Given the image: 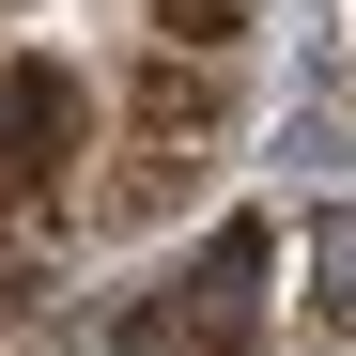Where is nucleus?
<instances>
[{
  "mask_svg": "<svg viewBox=\"0 0 356 356\" xmlns=\"http://www.w3.org/2000/svg\"><path fill=\"white\" fill-rule=\"evenodd\" d=\"M248 310H264V232H217L186 279V356H248Z\"/></svg>",
  "mask_w": 356,
  "mask_h": 356,
  "instance_id": "7ed1b4c3",
  "label": "nucleus"
},
{
  "mask_svg": "<svg viewBox=\"0 0 356 356\" xmlns=\"http://www.w3.org/2000/svg\"><path fill=\"white\" fill-rule=\"evenodd\" d=\"M217 140H232V63H186V47H140L124 63V170H108V217H155V202H186L202 170H217Z\"/></svg>",
  "mask_w": 356,
  "mask_h": 356,
  "instance_id": "f257e3e1",
  "label": "nucleus"
},
{
  "mask_svg": "<svg viewBox=\"0 0 356 356\" xmlns=\"http://www.w3.org/2000/svg\"><path fill=\"white\" fill-rule=\"evenodd\" d=\"M155 47H186V63H232V47H248V0H155Z\"/></svg>",
  "mask_w": 356,
  "mask_h": 356,
  "instance_id": "20e7f679",
  "label": "nucleus"
},
{
  "mask_svg": "<svg viewBox=\"0 0 356 356\" xmlns=\"http://www.w3.org/2000/svg\"><path fill=\"white\" fill-rule=\"evenodd\" d=\"M310 264H325V310L356 325V217H325V232H310Z\"/></svg>",
  "mask_w": 356,
  "mask_h": 356,
  "instance_id": "39448f33",
  "label": "nucleus"
},
{
  "mask_svg": "<svg viewBox=\"0 0 356 356\" xmlns=\"http://www.w3.org/2000/svg\"><path fill=\"white\" fill-rule=\"evenodd\" d=\"M63 170H78V78L0 63V202H47Z\"/></svg>",
  "mask_w": 356,
  "mask_h": 356,
  "instance_id": "f03ea898",
  "label": "nucleus"
}]
</instances>
